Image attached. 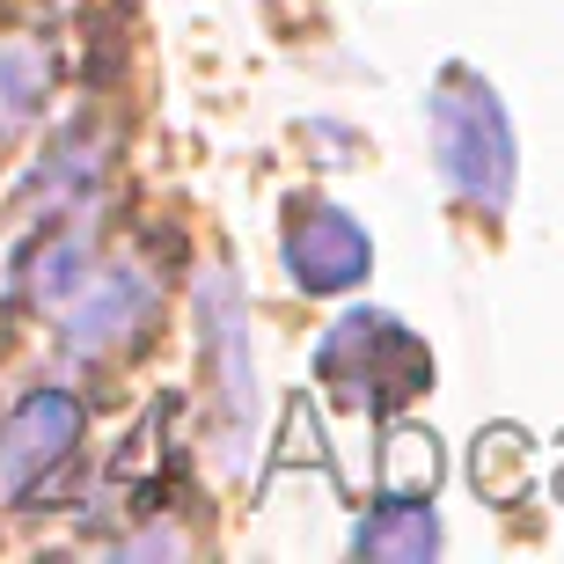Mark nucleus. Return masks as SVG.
Wrapping results in <instances>:
<instances>
[{
    "instance_id": "nucleus-1",
    "label": "nucleus",
    "mask_w": 564,
    "mask_h": 564,
    "mask_svg": "<svg viewBox=\"0 0 564 564\" xmlns=\"http://www.w3.org/2000/svg\"><path fill=\"white\" fill-rule=\"evenodd\" d=\"M425 118H433V154L440 176L455 184V198L477 213H506V198H513V126H506L491 82L469 66H447Z\"/></svg>"
},
{
    "instance_id": "nucleus-2",
    "label": "nucleus",
    "mask_w": 564,
    "mask_h": 564,
    "mask_svg": "<svg viewBox=\"0 0 564 564\" xmlns=\"http://www.w3.org/2000/svg\"><path fill=\"white\" fill-rule=\"evenodd\" d=\"M315 375L345 411H397L433 381V359L397 315H345L330 323V337L315 345Z\"/></svg>"
},
{
    "instance_id": "nucleus-3",
    "label": "nucleus",
    "mask_w": 564,
    "mask_h": 564,
    "mask_svg": "<svg viewBox=\"0 0 564 564\" xmlns=\"http://www.w3.org/2000/svg\"><path fill=\"white\" fill-rule=\"evenodd\" d=\"M82 447V403L66 389H30L0 425V506H30Z\"/></svg>"
},
{
    "instance_id": "nucleus-4",
    "label": "nucleus",
    "mask_w": 564,
    "mask_h": 564,
    "mask_svg": "<svg viewBox=\"0 0 564 564\" xmlns=\"http://www.w3.org/2000/svg\"><path fill=\"white\" fill-rule=\"evenodd\" d=\"M154 308H162L154 272H147V264H110V272L82 279L74 301H66V352H74V359L110 352V345L140 337L147 323H154Z\"/></svg>"
},
{
    "instance_id": "nucleus-5",
    "label": "nucleus",
    "mask_w": 564,
    "mask_h": 564,
    "mask_svg": "<svg viewBox=\"0 0 564 564\" xmlns=\"http://www.w3.org/2000/svg\"><path fill=\"white\" fill-rule=\"evenodd\" d=\"M367 264H375V242H367V228H359L352 213L337 206H301L286 220V272L301 279L308 293H345L367 279Z\"/></svg>"
},
{
    "instance_id": "nucleus-6",
    "label": "nucleus",
    "mask_w": 564,
    "mask_h": 564,
    "mask_svg": "<svg viewBox=\"0 0 564 564\" xmlns=\"http://www.w3.org/2000/svg\"><path fill=\"white\" fill-rule=\"evenodd\" d=\"M82 279H88V228H52L37 250H22V264H15V293L37 301V308L74 301Z\"/></svg>"
},
{
    "instance_id": "nucleus-7",
    "label": "nucleus",
    "mask_w": 564,
    "mask_h": 564,
    "mask_svg": "<svg viewBox=\"0 0 564 564\" xmlns=\"http://www.w3.org/2000/svg\"><path fill=\"white\" fill-rule=\"evenodd\" d=\"M367 557H433L440 550V521L425 513L419 499H397L389 513H375V521H359V535H352Z\"/></svg>"
},
{
    "instance_id": "nucleus-8",
    "label": "nucleus",
    "mask_w": 564,
    "mask_h": 564,
    "mask_svg": "<svg viewBox=\"0 0 564 564\" xmlns=\"http://www.w3.org/2000/svg\"><path fill=\"white\" fill-rule=\"evenodd\" d=\"M44 104V52L37 44H0V132L30 126Z\"/></svg>"
}]
</instances>
